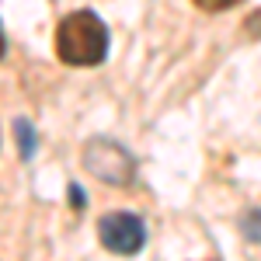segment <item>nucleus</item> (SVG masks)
<instances>
[{
    "label": "nucleus",
    "mask_w": 261,
    "mask_h": 261,
    "mask_svg": "<svg viewBox=\"0 0 261 261\" xmlns=\"http://www.w3.org/2000/svg\"><path fill=\"white\" fill-rule=\"evenodd\" d=\"M56 56L70 66H98L108 56V28L91 11H73L56 28Z\"/></svg>",
    "instance_id": "nucleus-1"
},
{
    "label": "nucleus",
    "mask_w": 261,
    "mask_h": 261,
    "mask_svg": "<svg viewBox=\"0 0 261 261\" xmlns=\"http://www.w3.org/2000/svg\"><path fill=\"white\" fill-rule=\"evenodd\" d=\"M84 167L101 178L105 185H129V181L136 178V157L115 140H91L84 146Z\"/></svg>",
    "instance_id": "nucleus-2"
},
{
    "label": "nucleus",
    "mask_w": 261,
    "mask_h": 261,
    "mask_svg": "<svg viewBox=\"0 0 261 261\" xmlns=\"http://www.w3.org/2000/svg\"><path fill=\"white\" fill-rule=\"evenodd\" d=\"M98 237L112 254L133 258V254H140L143 244H146V226H143V220L136 213H108L98 223Z\"/></svg>",
    "instance_id": "nucleus-3"
},
{
    "label": "nucleus",
    "mask_w": 261,
    "mask_h": 261,
    "mask_svg": "<svg viewBox=\"0 0 261 261\" xmlns=\"http://www.w3.org/2000/svg\"><path fill=\"white\" fill-rule=\"evenodd\" d=\"M14 133H18V150H21V157L28 161V157L35 153V129H32L24 119H18V122H14Z\"/></svg>",
    "instance_id": "nucleus-4"
},
{
    "label": "nucleus",
    "mask_w": 261,
    "mask_h": 261,
    "mask_svg": "<svg viewBox=\"0 0 261 261\" xmlns=\"http://www.w3.org/2000/svg\"><path fill=\"white\" fill-rule=\"evenodd\" d=\"M202 11H209V14H220V11H230V7H237L241 0H195Z\"/></svg>",
    "instance_id": "nucleus-5"
},
{
    "label": "nucleus",
    "mask_w": 261,
    "mask_h": 261,
    "mask_svg": "<svg viewBox=\"0 0 261 261\" xmlns=\"http://www.w3.org/2000/svg\"><path fill=\"white\" fill-rule=\"evenodd\" d=\"M244 35L247 39H261V11H254L251 18L244 21Z\"/></svg>",
    "instance_id": "nucleus-6"
},
{
    "label": "nucleus",
    "mask_w": 261,
    "mask_h": 261,
    "mask_svg": "<svg viewBox=\"0 0 261 261\" xmlns=\"http://www.w3.org/2000/svg\"><path fill=\"white\" fill-rule=\"evenodd\" d=\"M70 195H73V205H84V199H81V188H77V185L70 188Z\"/></svg>",
    "instance_id": "nucleus-7"
},
{
    "label": "nucleus",
    "mask_w": 261,
    "mask_h": 261,
    "mask_svg": "<svg viewBox=\"0 0 261 261\" xmlns=\"http://www.w3.org/2000/svg\"><path fill=\"white\" fill-rule=\"evenodd\" d=\"M0 56H4V32H0Z\"/></svg>",
    "instance_id": "nucleus-8"
}]
</instances>
